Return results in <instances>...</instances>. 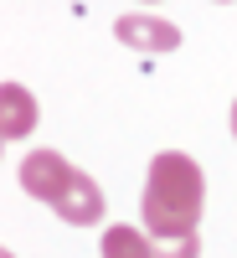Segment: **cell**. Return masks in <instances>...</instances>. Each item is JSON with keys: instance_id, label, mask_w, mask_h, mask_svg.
<instances>
[{"instance_id": "1", "label": "cell", "mask_w": 237, "mask_h": 258, "mask_svg": "<svg viewBox=\"0 0 237 258\" xmlns=\"http://www.w3.org/2000/svg\"><path fill=\"white\" fill-rule=\"evenodd\" d=\"M201 165L181 155V150H165V155L149 160V181H144V197L139 212L149 222V238L155 243H186L196 238V217H201Z\"/></svg>"}, {"instance_id": "2", "label": "cell", "mask_w": 237, "mask_h": 258, "mask_svg": "<svg viewBox=\"0 0 237 258\" xmlns=\"http://www.w3.org/2000/svg\"><path fill=\"white\" fill-rule=\"evenodd\" d=\"M72 176H77V170L62 160L57 150H31V155L21 160V186H26V197L47 202V207H57L62 197H67Z\"/></svg>"}, {"instance_id": "3", "label": "cell", "mask_w": 237, "mask_h": 258, "mask_svg": "<svg viewBox=\"0 0 237 258\" xmlns=\"http://www.w3.org/2000/svg\"><path fill=\"white\" fill-rule=\"evenodd\" d=\"M114 31H119V41H129V47H139V52H170L181 41V31L170 26V21H160V16H124Z\"/></svg>"}, {"instance_id": "4", "label": "cell", "mask_w": 237, "mask_h": 258, "mask_svg": "<svg viewBox=\"0 0 237 258\" xmlns=\"http://www.w3.org/2000/svg\"><path fill=\"white\" fill-rule=\"evenodd\" d=\"M57 217H62V222H72V227H88V222H98V217H103V191H98L88 176H83V170L72 176L67 197L57 202Z\"/></svg>"}, {"instance_id": "5", "label": "cell", "mask_w": 237, "mask_h": 258, "mask_svg": "<svg viewBox=\"0 0 237 258\" xmlns=\"http://www.w3.org/2000/svg\"><path fill=\"white\" fill-rule=\"evenodd\" d=\"M0 103H6V119H0L6 140H21L26 129H36V103H31V93L21 88V83H6V88H0Z\"/></svg>"}, {"instance_id": "6", "label": "cell", "mask_w": 237, "mask_h": 258, "mask_svg": "<svg viewBox=\"0 0 237 258\" xmlns=\"http://www.w3.org/2000/svg\"><path fill=\"white\" fill-rule=\"evenodd\" d=\"M98 248H103V258H149V238L139 227H109Z\"/></svg>"}, {"instance_id": "7", "label": "cell", "mask_w": 237, "mask_h": 258, "mask_svg": "<svg viewBox=\"0 0 237 258\" xmlns=\"http://www.w3.org/2000/svg\"><path fill=\"white\" fill-rule=\"evenodd\" d=\"M196 253H201L196 238H186V243H155L149 238V258H196Z\"/></svg>"}, {"instance_id": "8", "label": "cell", "mask_w": 237, "mask_h": 258, "mask_svg": "<svg viewBox=\"0 0 237 258\" xmlns=\"http://www.w3.org/2000/svg\"><path fill=\"white\" fill-rule=\"evenodd\" d=\"M232 140H237V103H232Z\"/></svg>"}]
</instances>
